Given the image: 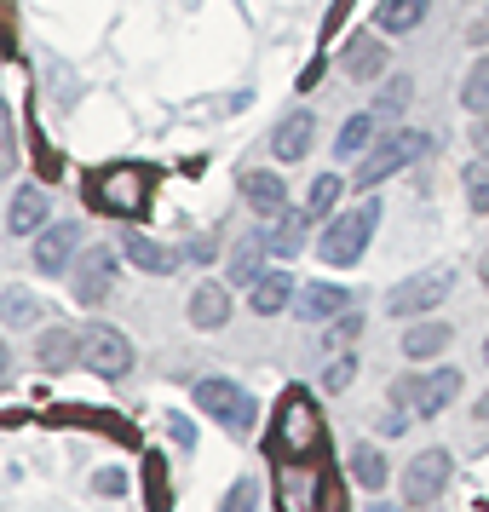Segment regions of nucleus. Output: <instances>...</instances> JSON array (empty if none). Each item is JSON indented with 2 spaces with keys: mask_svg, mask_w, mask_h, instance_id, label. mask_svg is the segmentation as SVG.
Listing matches in <instances>:
<instances>
[{
  "mask_svg": "<svg viewBox=\"0 0 489 512\" xmlns=\"http://www.w3.org/2000/svg\"><path fill=\"white\" fill-rule=\"evenodd\" d=\"M449 294H455V265H426V271L403 277L392 294H386V311H392L397 323H415L426 311H438Z\"/></svg>",
  "mask_w": 489,
  "mask_h": 512,
  "instance_id": "nucleus-1",
  "label": "nucleus"
},
{
  "mask_svg": "<svg viewBox=\"0 0 489 512\" xmlns=\"http://www.w3.org/2000/svg\"><path fill=\"white\" fill-rule=\"evenodd\" d=\"M374 225H380V202H357V208H346V213H340V219L323 231L317 254H323L328 265H357V259H363V248H369Z\"/></svg>",
  "mask_w": 489,
  "mask_h": 512,
  "instance_id": "nucleus-2",
  "label": "nucleus"
},
{
  "mask_svg": "<svg viewBox=\"0 0 489 512\" xmlns=\"http://www.w3.org/2000/svg\"><path fill=\"white\" fill-rule=\"evenodd\" d=\"M455 392H461V374H455V369H426V374L397 380V386H392V403L403 409V415L432 420V415H443V409L455 403Z\"/></svg>",
  "mask_w": 489,
  "mask_h": 512,
  "instance_id": "nucleus-3",
  "label": "nucleus"
},
{
  "mask_svg": "<svg viewBox=\"0 0 489 512\" xmlns=\"http://www.w3.org/2000/svg\"><path fill=\"white\" fill-rule=\"evenodd\" d=\"M426 150H432V139H426V133H386V139L374 144V150L363 156V162H357V185H363V190H374L380 179H392L397 167L420 162Z\"/></svg>",
  "mask_w": 489,
  "mask_h": 512,
  "instance_id": "nucleus-4",
  "label": "nucleus"
},
{
  "mask_svg": "<svg viewBox=\"0 0 489 512\" xmlns=\"http://www.w3.org/2000/svg\"><path fill=\"white\" fill-rule=\"evenodd\" d=\"M196 409L202 415H213L225 432H248L254 426V397L242 392L236 380H219V374H208V380H196Z\"/></svg>",
  "mask_w": 489,
  "mask_h": 512,
  "instance_id": "nucleus-5",
  "label": "nucleus"
},
{
  "mask_svg": "<svg viewBox=\"0 0 489 512\" xmlns=\"http://www.w3.org/2000/svg\"><path fill=\"white\" fill-rule=\"evenodd\" d=\"M81 369L104 374V380H116V374L133 369V346H127V334L116 323H87L81 328Z\"/></svg>",
  "mask_w": 489,
  "mask_h": 512,
  "instance_id": "nucleus-6",
  "label": "nucleus"
},
{
  "mask_svg": "<svg viewBox=\"0 0 489 512\" xmlns=\"http://www.w3.org/2000/svg\"><path fill=\"white\" fill-rule=\"evenodd\" d=\"M116 271H121V248H116V242L87 248L81 265H75V300H81V305H104L110 294H116Z\"/></svg>",
  "mask_w": 489,
  "mask_h": 512,
  "instance_id": "nucleus-7",
  "label": "nucleus"
},
{
  "mask_svg": "<svg viewBox=\"0 0 489 512\" xmlns=\"http://www.w3.org/2000/svg\"><path fill=\"white\" fill-rule=\"evenodd\" d=\"M449 472H455L449 449H420L415 461L403 466V501L409 507H432L443 495V484H449Z\"/></svg>",
  "mask_w": 489,
  "mask_h": 512,
  "instance_id": "nucleus-8",
  "label": "nucleus"
},
{
  "mask_svg": "<svg viewBox=\"0 0 489 512\" xmlns=\"http://www.w3.org/2000/svg\"><path fill=\"white\" fill-rule=\"evenodd\" d=\"M150 190V167H110L93 179V202L104 213H139Z\"/></svg>",
  "mask_w": 489,
  "mask_h": 512,
  "instance_id": "nucleus-9",
  "label": "nucleus"
},
{
  "mask_svg": "<svg viewBox=\"0 0 489 512\" xmlns=\"http://www.w3.org/2000/svg\"><path fill=\"white\" fill-rule=\"evenodd\" d=\"M277 455H311V443H317V415H311V397L294 392L288 403H282L277 415Z\"/></svg>",
  "mask_w": 489,
  "mask_h": 512,
  "instance_id": "nucleus-10",
  "label": "nucleus"
},
{
  "mask_svg": "<svg viewBox=\"0 0 489 512\" xmlns=\"http://www.w3.org/2000/svg\"><path fill=\"white\" fill-rule=\"evenodd\" d=\"M311 144H317V110H294V116L277 121V133H271V156L282 167H294L311 156Z\"/></svg>",
  "mask_w": 489,
  "mask_h": 512,
  "instance_id": "nucleus-11",
  "label": "nucleus"
},
{
  "mask_svg": "<svg viewBox=\"0 0 489 512\" xmlns=\"http://www.w3.org/2000/svg\"><path fill=\"white\" fill-rule=\"evenodd\" d=\"M75 248H81V225H47V231L35 236L29 254H35V271H41V277H64Z\"/></svg>",
  "mask_w": 489,
  "mask_h": 512,
  "instance_id": "nucleus-12",
  "label": "nucleus"
},
{
  "mask_svg": "<svg viewBox=\"0 0 489 512\" xmlns=\"http://www.w3.org/2000/svg\"><path fill=\"white\" fill-rule=\"evenodd\" d=\"M242 202L265 219V225H277L282 213H288V185H282V173H265V167H248L242 173Z\"/></svg>",
  "mask_w": 489,
  "mask_h": 512,
  "instance_id": "nucleus-13",
  "label": "nucleus"
},
{
  "mask_svg": "<svg viewBox=\"0 0 489 512\" xmlns=\"http://www.w3.org/2000/svg\"><path fill=\"white\" fill-rule=\"evenodd\" d=\"M288 311H300L305 323H334V317H346V311H351V294L340 288V282H311V288L294 294Z\"/></svg>",
  "mask_w": 489,
  "mask_h": 512,
  "instance_id": "nucleus-14",
  "label": "nucleus"
},
{
  "mask_svg": "<svg viewBox=\"0 0 489 512\" xmlns=\"http://www.w3.org/2000/svg\"><path fill=\"white\" fill-rule=\"evenodd\" d=\"M116 248L133 259L139 271H150V277H173V271L185 265V254H179V248H167V242H150V236H139V231H127Z\"/></svg>",
  "mask_w": 489,
  "mask_h": 512,
  "instance_id": "nucleus-15",
  "label": "nucleus"
},
{
  "mask_svg": "<svg viewBox=\"0 0 489 512\" xmlns=\"http://www.w3.org/2000/svg\"><path fill=\"white\" fill-rule=\"evenodd\" d=\"M52 219V196L41 185H24L18 196H12V213H6V231L12 236H41Z\"/></svg>",
  "mask_w": 489,
  "mask_h": 512,
  "instance_id": "nucleus-16",
  "label": "nucleus"
},
{
  "mask_svg": "<svg viewBox=\"0 0 489 512\" xmlns=\"http://www.w3.org/2000/svg\"><path fill=\"white\" fill-rule=\"evenodd\" d=\"M340 64H346L351 81H380L392 58H386V47H380V35H351L346 52H340Z\"/></svg>",
  "mask_w": 489,
  "mask_h": 512,
  "instance_id": "nucleus-17",
  "label": "nucleus"
},
{
  "mask_svg": "<svg viewBox=\"0 0 489 512\" xmlns=\"http://www.w3.org/2000/svg\"><path fill=\"white\" fill-rule=\"evenodd\" d=\"M449 340H455V334H449V323H409L397 346H403V357H409V363H432V357H443V351H449Z\"/></svg>",
  "mask_w": 489,
  "mask_h": 512,
  "instance_id": "nucleus-18",
  "label": "nucleus"
},
{
  "mask_svg": "<svg viewBox=\"0 0 489 512\" xmlns=\"http://www.w3.org/2000/svg\"><path fill=\"white\" fill-rule=\"evenodd\" d=\"M190 323L196 328H225L231 323V288L225 282H202L190 294Z\"/></svg>",
  "mask_w": 489,
  "mask_h": 512,
  "instance_id": "nucleus-19",
  "label": "nucleus"
},
{
  "mask_svg": "<svg viewBox=\"0 0 489 512\" xmlns=\"http://www.w3.org/2000/svg\"><path fill=\"white\" fill-rule=\"evenodd\" d=\"M35 363H41L47 374L81 363V334H70V328H47V334L35 340Z\"/></svg>",
  "mask_w": 489,
  "mask_h": 512,
  "instance_id": "nucleus-20",
  "label": "nucleus"
},
{
  "mask_svg": "<svg viewBox=\"0 0 489 512\" xmlns=\"http://www.w3.org/2000/svg\"><path fill=\"white\" fill-rule=\"evenodd\" d=\"M374 133H380V116H374V110H357V116L340 127V139H334V156H340V162H357V156H369V150H374Z\"/></svg>",
  "mask_w": 489,
  "mask_h": 512,
  "instance_id": "nucleus-21",
  "label": "nucleus"
},
{
  "mask_svg": "<svg viewBox=\"0 0 489 512\" xmlns=\"http://www.w3.org/2000/svg\"><path fill=\"white\" fill-rule=\"evenodd\" d=\"M294 282H288V271H265V277L254 282V294H248V305H254V317H277V311H288L294 305Z\"/></svg>",
  "mask_w": 489,
  "mask_h": 512,
  "instance_id": "nucleus-22",
  "label": "nucleus"
},
{
  "mask_svg": "<svg viewBox=\"0 0 489 512\" xmlns=\"http://www.w3.org/2000/svg\"><path fill=\"white\" fill-rule=\"evenodd\" d=\"M0 323L35 328V323H47V305H41V294H29V288H6L0 294Z\"/></svg>",
  "mask_w": 489,
  "mask_h": 512,
  "instance_id": "nucleus-23",
  "label": "nucleus"
},
{
  "mask_svg": "<svg viewBox=\"0 0 489 512\" xmlns=\"http://www.w3.org/2000/svg\"><path fill=\"white\" fill-rule=\"evenodd\" d=\"M426 6H432V0H386V6L374 12V24H380V35H409V29H420Z\"/></svg>",
  "mask_w": 489,
  "mask_h": 512,
  "instance_id": "nucleus-24",
  "label": "nucleus"
},
{
  "mask_svg": "<svg viewBox=\"0 0 489 512\" xmlns=\"http://www.w3.org/2000/svg\"><path fill=\"white\" fill-rule=\"evenodd\" d=\"M265 242H271V254H282V259H294L305 248V242H311V219H305V208L300 213H282L277 219V231L265 236Z\"/></svg>",
  "mask_w": 489,
  "mask_h": 512,
  "instance_id": "nucleus-25",
  "label": "nucleus"
},
{
  "mask_svg": "<svg viewBox=\"0 0 489 512\" xmlns=\"http://www.w3.org/2000/svg\"><path fill=\"white\" fill-rule=\"evenodd\" d=\"M282 512H317V466L282 472Z\"/></svg>",
  "mask_w": 489,
  "mask_h": 512,
  "instance_id": "nucleus-26",
  "label": "nucleus"
},
{
  "mask_svg": "<svg viewBox=\"0 0 489 512\" xmlns=\"http://www.w3.org/2000/svg\"><path fill=\"white\" fill-rule=\"evenodd\" d=\"M351 478L363 489H380L386 484V455H380L374 443H357V449H351Z\"/></svg>",
  "mask_w": 489,
  "mask_h": 512,
  "instance_id": "nucleus-27",
  "label": "nucleus"
},
{
  "mask_svg": "<svg viewBox=\"0 0 489 512\" xmlns=\"http://www.w3.org/2000/svg\"><path fill=\"white\" fill-rule=\"evenodd\" d=\"M271 242L265 236H248V242H236V254H231V282H248L254 288L259 282V254H265Z\"/></svg>",
  "mask_w": 489,
  "mask_h": 512,
  "instance_id": "nucleus-28",
  "label": "nucleus"
},
{
  "mask_svg": "<svg viewBox=\"0 0 489 512\" xmlns=\"http://www.w3.org/2000/svg\"><path fill=\"white\" fill-rule=\"evenodd\" d=\"M461 190H466V208H472V213H489V156H478V162H466Z\"/></svg>",
  "mask_w": 489,
  "mask_h": 512,
  "instance_id": "nucleus-29",
  "label": "nucleus"
},
{
  "mask_svg": "<svg viewBox=\"0 0 489 512\" xmlns=\"http://www.w3.org/2000/svg\"><path fill=\"white\" fill-rule=\"evenodd\" d=\"M334 196H340V173H323V179L311 185V196H305V219H311V225L328 219V213H334Z\"/></svg>",
  "mask_w": 489,
  "mask_h": 512,
  "instance_id": "nucleus-30",
  "label": "nucleus"
},
{
  "mask_svg": "<svg viewBox=\"0 0 489 512\" xmlns=\"http://www.w3.org/2000/svg\"><path fill=\"white\" fill-rule=\"evenodd\" d=\"M409 98H415V81H409V75H392V81L380 87V98H374V116H380V121L397 116V110H403Z\"/></svg>",
  "mask_w": 489,
  "mask_h": 512,
  "instance_id": "nucleus-31",
  "label": "nucleus"
},
{
  "mask_svg": "<svg viewBox=\"0 0 489 512\" xmlns=\"http://www.w3.org/2000/svg\"><path fill=\"white\" fill-rule=\"evenodd\" d=\"M461 104H466V110H478V116L489 110V52L478 58V64H472V75H466V87H461Z\"/></svg>",
  "mask_w": 489,
  "mask_h": 512,
  "instance_id": "nucleus-32",
  "label": "nucleus"
},
{
  "mask_svg": "<svg viewBox=\"0 0 489 512\" xmlns=\"http://www.w3.org/2000/svg\"><path fill=\"white\" fill-rule=\"evenodd\" d=\"M357 334H363V311L351 305L346 317H334V328H328L323 346H328V351H351V340H357Z\"/></svg>",
  "mask_w": 489,
  "mask_h": 512,
  "instance_id": "nucleus-33",
  "label": "nucleus"
},
{
  "mask_svg": "<svg viewBox=\"0 0 489 512\" xmlns=\"http://www.w3.org/2000/svg\"><path fill=\"white\" fill-rule=\"evenodd\" d=\"M254 501H259V484H254V478H236V484L225 489L219 512H254Z\"/></svg>",
  "mask_w": 489,
  "mask_h": 512,
  "instance_id": "nucleus-34",
  "label": "nucleus"
},
{
  "mask_svg": "<svg viewBox=\"0 0 489 512\" xmlns=\"http://www.w3.org/2000/svg\"><path fill=\"white\" fill-rule=\"evenodd\" d=\"M351 380H357V351H340V357H334V363H328L323 386H328V392H346Z\"/></svg>",
  "mask_w": 489,
  "mask_h": 512,
  "instance_id": "nucleus-35",
  "label": "nucleus"
},
{
  "mask_svg": "<svg viewBox=\"0 0 489 512\" xmlns=\"http://www.w3.org/2000/svg\"><path fill=\"white\" fill-rule=\"evenodd\" d=\"M18 167V144H12V116H6V104H0V179Z\"/></svg>",
  "mask_w": 489,
  "mask_h": 512,
  "instance_id": "nucleus-36",
  "label": "nucleus"
},
{
  "mask_svg": "<svg viewBox=\"0 0 489 512\" xmlns=\"http://www.w3.org/2000/svg\"><path fill=\"white\" fill-rule=\"evenodd\" d=\"M98 489H104V495H121V489H127V472H116V466L98 472Z\"/></svg>",
  "mask_w": 489,
  "mask_h": 512,
  "instance_id": "nucleus-37",
  "label": "nucleus"
},
{
  "mask_svg": "<svg viewBox=\"0 0 489 512\" xmlns=\"http://www.w3.org/2000/svg\"><path fill=\"white\" fill-rule=\"evenodd\" d=\"M173 438L185 443V449H190V438H196V432H190V420H185V415H173Z\"/></svg>",
  "mask_w": 489,
  "mask_h": 512,
  "instance_id": "nucleus-38",
  "label": "nucleus"
},
{
  "mask_svg": "<svg viewBox=\"0 0 489 512\" xmlns=\"http://www.w3.org/2000/svg\"><path fill=\"white\" fill-rule=\"evenodd\" d=\"M472 139H478V150L489 156V116H478V127H472Z\"/></svg>",
  "mask_w": 489,
  "mask_h": 512,
  "instance_id": "nucleus-39",
  "label": "nucleus"
},
{
  "mask_svg": "<svg viewBox=\"0 0 489 512\" xmlns=\"http://www.w3.org/2000/svg\"><path fill=\"white\" fill-rule=\"evenodd\" d=\"M6 369H12V351H6V340H0V380H6Z\"/></svg>",
  "mask_w": 489,
  "mask_h": 512,
  "instance_id": "nucleus-40",
  "label": "nucleus"
},
{
  "mask_svg": "<svg viewBox=\"0 0 489 512\" xmlns=\"http://www.w3.org/2000/svg\"><path fill=\"white\" fill-rule=\"evenodd\" d=\"M478 277H484V288H489V248H484V259H478Z\"/></svg>",
  "mask_w": 489,
  "mask_h": 512,
  "instance_id": "nucleus-41",
  "label": "nucleus"
},
{
  "mask_svg": "<svg viewBox=\"0 0 489 512\" xmlns=\"http://www.w3.org/2000/svg\"><path fill=\"white\" fill-rule=\"evenodd\" d=\"M478 420H489V392H484V397H478Z\"/></svg>",
  "mask_w": 489,
  "mask_h": 512,
  "instance_id": "nucleus-42",
  "label": "nucleus"
},
{
  "mask_svg": "<svg viewBox=\"0 0 489 512\" xmlns=\"http://www.w3.org/2000/svg\"><path fill=\"white\" fill-rule=\"evenodd\" d=\"M478 35H489V12H484V24H478Z\"/></svg>",
  "mask_w": 489,
  "mask_h": 512,
  "instance_id": "nucleus-43",
  "label": "nucleus"
},
{
  "mask_svg": "<svg viewBox=\"0 0 489 512\" xmlns=\"http://www.w3.org/2000/svg\"><path fill=\"white\" fill-rule=\"evenodd\" d=\"M369 512H397V507H386V501H380V507H369Z\"/></svg>",
  "mask_w": 489,
  "mask_h": 512,
  "instance_id": "nucleus-44",
  "label": "nucleus"
},
{
  "mask_svg": "<svg viewBox=\"0 0 489 512\" xmlns=\"http://www.w3.org/2000/svg\"><path fill=\"white\" fill-rule=\"evenodd\" d=\"M484 363H489V340H484Z\"/></svg>",
  "mask_w": 489,
  "mask_h": 512,
  "instance_id": "nucleus-45",
  "label": "nucleus"
}]
</instances>
